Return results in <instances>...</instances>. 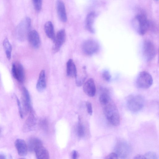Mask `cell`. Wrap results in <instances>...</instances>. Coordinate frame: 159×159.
<instances>
[{"mask_svg":"<svg viewBox=\"0 0 159 159\" xmlns=\"http://www.w3.org/2000/svg\"><path fill=\"white\" fill-rule=\"evenodd\" d=\"M44 30L47 36L53 41L55 35L54 26L51 21H48L45 23L44 26Z\"/></svg>","mask_w":159,"mask_h":159,"instance_id":"44dd1931","label":"cell"},{"mask_svg":"<svg viewBox=\"0 0 159 159\" xmlns=\"http://www.w3.org/2000/svg\"><path fill=\"white\" fill-rule=\"evenodd\" d=\"M3 45L6 57L8 59L10 60L11 57L12 47L7 39L6 38L4 39L3 41Z\"/></svg>","mask_w":159,"mask_h":159,"instance_id":"cb8c5ba5","label":"cell"},{"mask_svg":"<svg viewBox=\"0 0 159 159\" xmlns=\"http://www.w3.org/2000/svg\"><path fill=\"white\" fill-rule=\"evenodd\" d=\"M102 75L104 80L107 82H109L111 80V75L109 71L105 70L103 71L102 73Z\"/></svg>","mask_w":159,"mask_h":159,"instance_id":"4316f807","label":"cell"},{"mask_svg":"<svg viewBox=\"0 0 159 159\" xmlns=\"http://www.w3.org/2000/svg\"><path fill=\"white\" fill-rule=\"evenodd\" d=\"M80 122L79 119L77 125L76 132L77 136L79 137L82 138L85 135V130L84 125Z\"/></svg>","mask_w":159,"mask_h":159,"instance_id":"d4e9b609","label":"cell"},{"mask_svg":"<svg viewBox=\"0 0 159 159\" xmlns=\"http://www.w3.org/2000/svg\"><path fill=\"white\" fill-rule=\"evenodd\" d=\"M6 158V157L4 155L0 154V159H5Z\"/></svg>","mask_w":159,"mask_h":159,"instance_id":"e575fe53","label":"cell"},{"mask_svg":"<svg viewBox=\"0 0 159 159\" xmlns=\"http://www.w3.org/2000/svg\"><path fill=\"white\" fill-rule=\"evenodd\" d=\"M66 74L67 76L71 78H76L77 71L75 65L71 59H69L66 63Z\"/></svg>","mask_w":159,"mask_h":159,"instance_id":"ffe728a7","label":"cell"},{"mask_svg":"<svg viewBox=\"0 0 159 159\" xmlns=\"http://www.w3.org/2000/svg\"><path fill=\"white\" fill-rule=\"evenodd\" d=\"M142 52L145 59L149 61L153 59L155 56L157 50L154 43L148 40H144L143 43Z\"/></svg>","mask_w":159,"mask_h":159,"instance_id":"8992f818","label":"cell"},{"mask_svg":"<svg viewBox=\"0 0 159 159\" xmlns=\"http://www.w3.org/2000/svg\"><path fill=\"white\" fill-rule=\"evenodd\" d=\"M15 145L19 156L24 157L26 155L28 149V147L24 140L20 139H17L15 141Z\"/></svg>","mask_w":159,"mask_h":159,"instance_id":"9a60e30c","label":"cell"},{"mask_svg":"<svg viewBox=\"0 0 159 159\" xmlns=\"http://www.w3.org/2000/svg\"><path fill=\"white\" fill-rule=\"evenodd\" d=\"M56 9L58 17L61 21L63 22L67 20V16L65 6L61 0H57L56 2Z\"/></svg>","mask_w":159,"mask_h":159,"instance_id":"5bb4252c","label":"cell"},{"mask_svg":"<svg viewBox=\"0 0 159 159\" xmlns=\"http://www.w3.org/2000/svg\"><path fill=\"white\" fill-rule=\"evenodd\" d=\"M83 89L85 93L90 97H94L96 93V88L93 80L90 78L84 84Z\"/></svg>","mask_w":159,"mask_h":159,"instance_id":"7c38bea8","label":"cell"},{"mask_svg":"<svg viewBox=\"0 0 159 159\" xmlns=\"http://www.w3.org/2000/svg\"><path fill=\"white\" fill-rule=\"evenodd\" d=\"M41 140L37 138H32L29 140L27 145L28 149L30 152H34L35 148L38 145L42 144Z\"/></svg>","mask_w":159,"mask_h":159,"instance_id":"603a6c76","label":"cell"},{"mask_svg":"<svg viewBox=\"0 0 159 159\" xmlns=\"http://www.w3.org/2000/svg\"><path fill=\"white\" fill-rule=\"evenodd\" d=\"M37 120L35 113L32 111L29 113L23 126V131L28 132L33 130L37 124Z\"/></svg>","mask_w":159,"mask_h":159,"instance_id":"8fae6325","label":"cell"},{"mask_svg":"<svg viewBox=\"0 0 159 159\" xmlns=\"http://www.w3.org/2000/svg\"><path fill=\"white\" fill-rule=\"evenodd\" d=\"M103 106L104 114L108 121L113 126H118L120 123V116L115 103L111 100Z\"/></svg>","mask_w":159,"mask_h":159,"instance_id":"6da1fadb","label":"cell"},{"mask_svg":"<svg viewBox=\"0 0 159 159\" xmlns=\"http://www.w3.org/2000/svg\"><path fill=\"white\" fill-rule=\"evenodd\" d=\"M132 24L138 33L140 35H144L149 27V22L144 15H137L132 20Z\"/></svg>","mask_w":159,"mask_h":159,"instance_id":"7a4b0ae2","label":"cell"},{"mask_svg":"<svg viewBox=\"0 0 159 159\" xmlns=\"http://www.w3.org/2000/svg\"><path fill=\"white\" fill-rule=\"evenodd\" d=\"M86 107L88 113L90 115H92L93 113V109L91 103L89 101L86 102Z\"/></svg>","mask_w":159,"mask_h":159,"instance_id":"4dcf8cb0","label":"cell"},{"mask_svg":"<svg viewBox=\"0 0 159 159\" xmlns=\"http://www.w3.org/2000/svg\"><path fill=\"white\" fill-rule=\"evenodd\" d=\"M34 152L38 159H48L49 158V152L43 146V143L37 146L35 148Z\"/></svg>","mask_w":159,"mask_h":159,"instance_id":"ac0fdd59","label":"cell"},{"mask_svg":"<svg viewBox=\"0 0 159 159\" xmlns=\"http://www.w3.org/2000/svg\"><path fill=\"white\" fill-rule=\"evenodd\" d=\"M34 7L36 11L39 12L41 9L42 0H32Z\"/></svg>","mask_w":159,"mask_h":159,"instance_id":"484cf974","label":"cell"},{"mask_svg":"<svg viewBox=\"0 0 159 159\" xmlns=\"http://www.w3.org/2000/svg\"><path fill=\"white\" fill-rule=\"evenodd\" d=\"M31 25L30 19L28 17H25L18 25L16 29L15 35L19 41H24L30 32Z\"/></svg>","mask_w":159,"mask_h":159,"instance_id":"3957f363","label":"cell"},{"mask_svg":"<svg viewBox=\"0 0 159 159\" xmlns=\"http://www.w3.org/2000/svg\"><path fill=\"white\" fill-rule=\"evenodd\" d=\"M144 101L143 98L140 95H130L127 98V106L132 112L140 111L143 107Z\"/></svg>","mask_w":159,"mask_h":159,"instance_id":"277c9868","label":"cell"},{"mask_svg":"<svg viewBox=\"0 0 159 159\" xmlns=\"http://www.w3.org/2000/svg\"><path fill=\"white\" fill-rule=\"evenodd\" d=\"M153 81L151 75L147 71H143L138 75L136 80V84L139 88L147 89L152 85Z\"/></svg>","mask_w":159,"mask_h":159,"instance_id":"5b68a950","label":"cell"},{"mask_svg":"<svg viewBox=\"0 0 159 159\" xmlns=\"http://www.w3.org/2000/svg\"><path fill=\"white\" fill-rule=\"evenodd\" d=\"M36 89L40 92H43L46 87V83L45 78V72L44 70L41 71L36 84Z\"/></svg>","mask_w":159,"mask_h":159,"instance_id":"d6986e66","label":"cell"},{"mask_svg":"<svg viewBox=\"0 0 159 159\" xmlns=\"http://www.w3.org/2000/svg\"><path fill=\"white\" fill-rule=\"evenodd\" d=\"M79 153L76 150H74L71 153V157L73 159H77L79 157Z\"/></svg>","mask_w":159,"mask_h":159,"instance_id":"d6a6232c","label":"cell"},{"mask_svg":"<svg viewBox=\"0 0 159 159\" xmlns=\"http://www.w3.org/2000/svg\"><path fill=\"white\" fill-rule=\"evenodd\" d=\"M120 142L116 146V152L118 157L120 156L122 158H125L128 155L129 148L127 144L124 141Z\"/></svg>","mask_w":159,"mask_h":159,"instance_id":"e0dca14e","label":"cell"},{"mask_svg":"<svg viewBox=\"0 0 159 159\" xmlns=\"http://www.w3.org/2000/svg\"><path fill=\"white\" fill-rule=\"evenodd\" d=\"M41 127L44 130H46L48 129V122L45 119H43L40 122Z\"/></svg>","mask_w":159,"mask_h":159,"instance_id":"f546056e","label":"cell"},{"mask_svg":"<svg viewBox=\"0 0 159 159\" xmlns=\"http://www.w3.org/2000/svg\"><path fill=\"white\" fill-rule=\"evenodd\" d=\"M27 38L30 45L35 49L39 48L40 44V39L38 32L35 30L30 31L29 32Z\"/></svg>","mask_w":159,"mask_h":159,"instance_id":"4fadbf2b","label":"cell"},{"mask_svg":"<svg viewBox=\"0 0 159 159\" xmlns=\"http://www.w3.org/2000/svg\"><path fill=\"white\" fill-rule=\"evenodd\" d=\"M16 98L17 104L18 106V108L20 115L21 118H23V117L24 114L23 113L22 107L21 106V103L18 98L16 97Z\"/></svg>","mask_w":159,"mask_h":159,"instance_id":"f1b7e54d","label":"cell"},{"mask_svg":"<svg viewBox=\"0 0 159 159\" xmlns=\"http://www.w3.org/2000/svg\"><path fill=\"white\" fill-rule=\"evenodd\" d=\"M21 102L24 115H26L33 111L30 95L28 90L25 87L22 89Z\"/></svg>","mask_w":159,"mask_h":159,"instance_id":"52a82bcc","label":"cell"},{"mask_svg":"<svg viewBox=\"0 0 159 159\" xmlns=\"http://www.w3.org/2000/svg\"><path fill=\"white\" fill-rule=\"evenodd\" d=\"M105 158L106 159H116L118 158V156L116 152H112L106 156Z\"/></svg>","mask_w":159,"mask_h":159,"instance_id":"1f68e13d","label":"cell"},{"mask_svg":"<svg viewBox=\"0 0 159 159\" xmlns=\"http://www.w3.org/2000/svg\"><path fill=\"white\" fill-rule=\"evenodd\" d=\"M11 72L14 78L19 83H23L25 79V73L23 67L19 62L13 63Z\"/></svg>","mask_w":159,"mask_h":159,"instance_id":"9c48e42d","label":"cell"},{"mask_svg":"<svg viewBox=\"0 0 159 159\" xmlns=\"http://www.w3.org/2000/svg\"><path fill=\"white\" fill-rule=\"evenodd\" d=\"M1 129L0 127V134H1Z\"/></svg>","mask_w":159,"mask_h":159,"instance_id":"d590c367","label":"cell"},{"mask_svg":"<svg viewBox=\"0 0 159 159\" xmlns=\"http://www.w3.org/2000/svg\"><path fill=\"white\" fill-rule=\"evenodd\" d=\"M146 159H158L156 153L152 152H148L144 155Z\"/></svg>","mask_w":159,"mask_h":159,"instance_id":"83f0119b","label":"cell"},{"mask_svg":"<svg viewBox=\"0 0 159 159\" xmlns=\"http://www.w3.org/2000/svg\"><path fill=\"white\" fill-rule=\"evenodd\" d=\"M134 159H146L144 155L138 154L135 156L133 158Z\"/></svg>","mask_w":159,"mask_h":159,"instance_id":"836d02e7","label":"cell"},{"mask_svg":"<svg viewBox=\"0 0 159 159\" xmlns=\"http://www.w3.org/2000/svg\"><path fill=\"white\" fill-rule=\"evenodd\" d=\"M111 100L108 91L107 89H103L99 96V102L102 106L108 103Z\"/></svg>","mask_w":159,"mask_h":159,"instance_id":"7402d4cb","label":"cell"},{"mask_svg":"<svg viewBox=\"0 0 159 159\" xmlns=\"http://www.w3.org/2000/svg\"><path fill=\"white\" fill-rule=\"evenodd\" d=\"M96 15L95 12L92 11L87 16L85 20V27L91 33L95 32L94 24Z\"/></svg>","mask_w":159,"mask_h":159,"instance_id":"2e32d148","label":"cell"},{"mask_svg":"<svg viewBox=\"0 0 159 159\" xmlns=\"http://www.w3.org/2000/svg\"></svg>","mask_w":159,"mask_h":159,"instance_id":"8d00e7d4","label":"cell"},{"mask_svg":"<svg viewBox=\"0 0 159 159\" xmlns=\"http://www.w3.org/2000/svg\"><path fill=\"white\" fill-rule=\"evenodd\" d=\"M66 37V32L64 29L60 30L57 32L53 40V49L55 52H57L60 50L65 42Z\"/></svg>","mask_w":159,"mask_h":159,"instance_id":"30bf717a","label":"cell"},{"mask_svg":"<svg viewBox=\"0 0 159 159\" xmlns=\"http://www.w3.org/2000/svg\"><path fill=\"white\" fill-rule=\"evenodd\" d=\"M82 49L85 54L91 56L98 52L99 49V45L94 40L89 39L84 42L82 45Z\"/></svg>","mask_w":159,"mask_h":159,"instance_id":"ba28073f","label":"cell"}]
</instances>
